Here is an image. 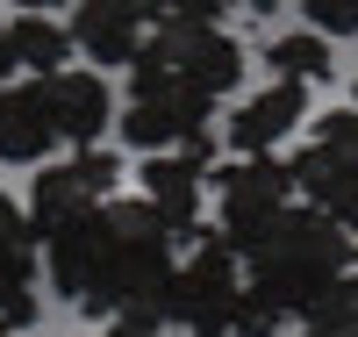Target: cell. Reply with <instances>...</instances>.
Masks as SVG:
<instances>
[{"instance_id": "ffe728a7", "label": "cell", "mask_w": 358, "mask_h": 337, "mask_svg": "<svg viewBox=\"0 0 358 337\" xmlns=\"http://www.w3.org/2000/svg\"><path fill=\"white\" fill-rule=\"evenodd\" d=\"M0 86H15V57H8V29H0Z\"/></svg>"}, {"instance_id": "cb8c5ba5", "label": "cell", "mask_w": 358, "mask_h": 337, "mask_svg": "<svg viewBox=\"0 0 358 337\" xmlns=\"http://www.w3.org/2000/svg\"><path fill=\"white\" fill-rule=\"evenodd\" d=\"M0 337H22V330H0Z\"/></svg>"}, {"instance_id": "44dd1931", "label": "cell", "mask_w": 358, "mask_h": 337, "mask_svg": "<svg viewBox=\"0 0 358 337\" xmlns=\"http://www.w3.org/2000/svg\"><path fill=\"white\" fill-rule=\"evenodd\" d=\"M15 8H22V15H50L57 0H15Z\"/></svg>"}, {"instance_id": "52a82bcc", "label": "cell", "mask_w": 358, "mask_h": 337, "mask_svg": "<svg viewBox=\"0 0 358 337\" xmlns=\"http://www.w3.org/2000/svg\"><path fill=\"white\" fill-rule=\"evenodd\" d=\"M122 194V158L115 151H72V158H57V165H36V187H29V230H36V244L43 237H57L65 223H79V216H94L101 201H115Z\"/></svg>"}, {"instance_id": "3957f363", "label": "cell", "mask_w": 358, "mask_h": 337, "mask_svg": "<svg viewBox=\"0 0 358 337\" xmlns=\"http://www.w3.org/2000/svg\"><path fill=\"white\" fill-rule=\"evenodd\" d=\"M129 79L136 86H179L194 101H222L244 79V43L222 22H172V29L143 36V50L129 57Z\"/></svg>"}, {"instance_id": "4fadbf2b", "label": "cell", "mask_w": 358, "mask_h": 337, "mask_svg": "<svg viewBox=\"0 0 358 337\" xmlns=\"http://www.w3.org/2000/svg\"><path fill=\"white\" fill-rule=\"evenodd\" d=\"M36 280H43V244L29 230V208L0 194V330H22L36 316Z\"/></svg>"}, {"instance_id": "30bf717a", "label": "cell", "mask_w": 358, "mask_h": 337, "mask_svg": "<svg viewBox=\"0 0 358 337\" xmlns=\"http://www.w3.org/2000/svg\"><path fill=\"white\" fill-rule=\"evenodd\" d=\"M43 101H50L57 144H72V151H94V144L115 130V86H108V72H94V65L50 72V79H43Z\"/></svg>"}, {"instance_id": "7a4b0ae2", "label": "cell", "mask_w": 358, "mask_h": 337, "mask_svg": "<svg viewBox=\"0 0 358 337\" xmlns=\"http://www.w3.org/2000/svg\"><path fill=\"white\" fill-rule=\"evenodd\" d=\"M351 273H358V237H344L330 216L294 201L280 230L244 252V323H236V337H280L287 323L315 316Z\"/></svg>"}, {"instance_id": "603a6c76", "label": "cell", "mask_w": 358, "mask_h": 337, "mask_svg": "<svg viewBox=\"0 0 358 337\" xmlns=\"http://www.w3.org/2000/svg\"><path fill=\"white\" fill-rule=\"evenodd\" d=\"M244 8H251V15H273V8H280V0H244Z\"/></svg>"}, {"instance_id": "7402d4cb", "label": "cell", "mask_w": 358, "mask_h": 337, "mask_svg": "<svg viewBox=\"0 0 358 337\" xmlns=\"http://www.w3.org/2000/svg\"><path fill=\"white\" fill-rule=\"evenodd\" d=\"M101 337H151V330H122V323H108V330H101Z\"/></svg>"}, {"instance_id": "e0dca14e", "label": "cell", "mask_w": 358, "mask_h": 337, "mask_svg": "<svg viewBox=\"0 0 358 337\" xmlns=\"http://www.w3.org/2000/svg\"><path fill=\"white\" fill-rule=\"evenodd\" d=\"M301 337H358V273L322 301L315 316H301Z\"/></svg>"}, {"instance_id": "8fae6325", "label": "cell", "mask_w": 358, "mask_h": 337, "mask_svg": "<svg viewBox=\"0 0 358 337\" xmlns=\"http://www.w3.org/2000/svg\"><path fill=\"white\" fill-rule=\"evenodd\" d=\"M72 50L86 57L94 72H129V57L143 50L151 36V15H143V0H72Z\"/></svg>"}, {"instance_id": "5b68a950", "label": "cell", "mask_w": 358, "mask_h": 337, "mask_svg": "<svg viewBox=\"0 0 358 337\" xmlns=\"http://www.w3.org/2000/svg\"><path fill=\"white\" fill-rule=\"evenodd\" d=\"M172 323L187 337H236V323H244V259H236L215 230L179 252Z\"/></svg>"}, {"instance_id": "6da1fadb", "label": "cell", "mask_w": 358, "mask_h": 337, "mask_svg": "<svg viewBox=\"0 0 358 337\" xmlns=\"http://www.w3.org/2000/svg\"><path fill=\"white\" fill-rule=\"evenodd\" d=\"M43 273L57 294L94 323L122 330H165L172 323V280H179V237L143 194H115L94 216L43 237Z\"/></svg>"}, {"instance_id": "d6986e66", "label": "cell", "mask_w": 358, "mask_h": 337, "mask_svg": "<svg viewBox=\"0 0 358 337\" xmlns=\"http://www.w3.org/2000/svg\"><path fill=\"white\" fill-rule=\"evenodd\" d=\"M229 0H143L151 29H172V22H222Z\"/></svg>"}, {"instance_id": "9a60e30c", "label": "cell", "mask_w": 358, "mask_h": 337, "mask_svg": "<svg viewBox=\"0 0 358 337\" xmlns=\"http://www.w3.org/2000/svg\"><path fill=\"white\" fill-rule=\"evenodd\" d=\"M8 57H15V72L50 79V72L72 65V29L50 22V15H15L8 22Z\"/></svg>"}, {"instance_id": "5bb4252c", "label": "cell", "mask_w": 358, "mask_h": 337, "mask_svg": "<svg viewBox=\"0 0 358 337\" xmlns=\"http://www.w3.org/2000/svg\"><path fill=\"white\" fill-rule=\"evenodd\" d=\"M50 151H57V130H50L43 79L0 86V165H43Z\"/></svg>"}, {"instance_id": "9c48e42d", "label": "cell", "mask_w": 358, "mask_h": 337, "mask_svg": "<svg viewBox=\"0 0 358 337\" xmlns=\"http://www.w3.org/2000/svg\"><path fill=\"white\" fill-rule=\"evenodd\" d=\"M208 151L215 144H194V151H158V158H143L136 165V194L158 208V216L172 223L179 244H194L208 237L201 223V208H208Z\"/></svg>"}, {"instance_id": "7c38bea8", "label": "cell", "mask_w": 358, "mask_h": 337, "mask_svg": "<svg viewBox=\"0 0 358 337\" xmlns=\"http://www.w3.org/2000/svg\"><path fill=\"white\" fill-rule=\"evenodd\" d=\"M301 122H308V86L273 79V86H258L251 101L229 108V151L236 158H280V144L301 130Z\"/></svg>"}, {"instance_id": "ac0fdd59", "label": "cell", "mask_w": 358, "mask_h": 337, "mask_svg": "<svg viewBox=\"0 0 358 337\" xmlns=\"http://www.w3.org/2000/svg\"><path fill=\"white\" fill-rule=\"evenodd\" d=\"M301 15L322 43L330 36H358V0H301Z\"/></svg>"}, {"instance_id": "2e32d148", "label": "cell", "mask_w": 358, "mask_h": 337, "mask_svg": "<svg viewBox=\"0 0 358 337\" xmlns=\"http://www.w3.org/2000/svg\"><path fill=\"white\" fill-rule=\"evenodd\" d=\"M265 65H273V79H294V86H322L330 79V43L315 36V29H287V36L265 43Z\"/></svg>"}, {"instance_id": "277c9868", "label": "cell", "mask_w": 358, "mask_h": 337, "mask_svg": "<svg viewBox=\"0 0 358 337\" xmlns=\"http://www.w3.org/2000/svg\"><path fill=\"white\" fill-rule=\"evenodd\" d=\"M294 172V201L330 216L344 237H358V94L351 108H330L315 122V137L287 158Z\"/></svg>"}, {"instance_id": "8992f818", "label": "cell", "mask_w": 358, "mask_h": 337, "mask_svg": "<svg viewBox=\"0 0 358 337\" xmlns=\"http://www.w3.org/2000/svg\"><path fill=\"white\" fill-rule=\"evenodd\" d=\"M208 208H215V237L244 259L251 244L273 237L280 216L294 208V172H287V158H236V165H215V179H208Z\"/></svg>"}, {"instance_id": "ba28073f", "label": "cell", "mask_w": 358, "mask_h": 337, "mask_svg": "<svg viewBox=\"0 0 358 337\" xmlns=\"http://www.w3.org/2000/svg\"><path fill=\"white\" fill-rule=\"evenodd\" d=\"M208 122H215V101H194V94H179V86H136L129 79L122 108H115V137L129 151H143V158H158V151L208 144Z\"/></svg>"}]
</instances>
